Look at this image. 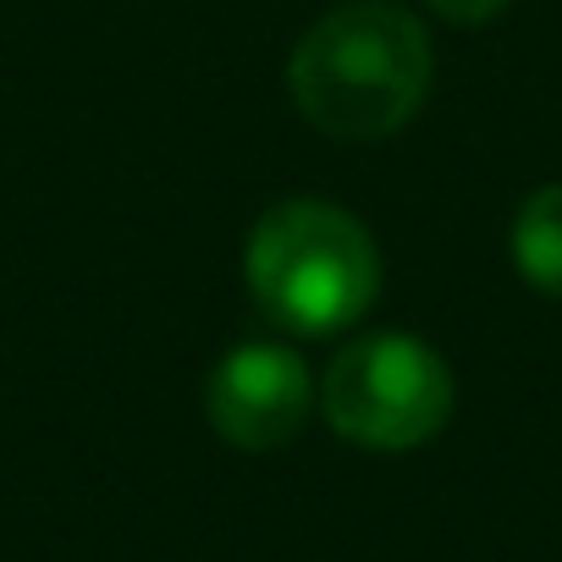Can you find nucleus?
I'll return each mask as SVG.
<instances>
[{
    "label": "nucleus",
    "mask_w": 562,
    "mask_h": 562,
    "mask_svg": "<svg viewBox=\"0 0 562 562\" xmlns=\"http://www.w3.org/2000/svg\"><path fill=\"white\" fill-rule=\"evenodd\" d=\"M430 72L436 50L414 12L392 0H353L299 40L288 89L310 127L331 138H386L425 105Z\"/></svg>",
    "instance_id": "1"
},
{
    "label": "nucleus",
    "mask_w": 562,
    "mask_h": 562,
    "mask_svg": "<svg viewBox=\"0 0 562 562\" xmlns=\"http://www.w3.org/2000/svg\"><path fill=\"white\" fill-rule=\"evenodd\" d=\"M259 315L288 337H342L381 299V248L370 226L326 199L276 204L243 254Z\"/></svg>",
    "instance_id": "2"
},
{
    "label": "nucleus",
    "mask_w": 562,
    "mask_h": 562,
    "mask_svg": "<svg viewBox=\"0 0 562 562\" xmlns=\"http://www.w3.org/2000/svg\"><path fill=\"white\" fill-rule=\"evenodd\" d=\"M452 403L458 386L447 359L414 331H375L348 342L321 381L331 430L370 452H414L436 441L452 419Z\"/></svg>",
    "instance_id": "3"
},
{
    "label": "nucleus",
    "mask_w": 562,
    "mask_h": 562,
    "mask_svg": "<svg viewBox=\"0 0 562 562\" xmlns=\"http://www.w3.org/2000/svg\"><path fill=\"white\" fill-rule=\"evenodd\" d=\"M315 397V375L288 342H237L204 381L210 430L243 452L288 447L304 430Z\"/></svg>",
    "instance_id": "4"
},
{
    "label": "nucleus",
    "mask_w": 562,
    "mask_h": 562,
    "mask_svg": "<svg viewBox=\"0 0 562 562\" xmlns=\"http://www.w3.org/2000/svg\"><path fill=\"white\" fill-rule=\"evenodd\" d=\"M507 254H513V270L524 276V288L562 299V182H546L518 204Z\"/></svg>",
    "instance_id": "5"
},
{
    "label": "nucleus",
    "mask_w": 562,
    "mask_h": 562,
    "mask_svg": "<svg viewBox=\"0 0 562 562\" xmlns=\"http://www.w3.org/2000/svg\"><path fill=\"white\" fill-rule=\"evenodd\" d=\"M430 12H441L447 23H463V29H474V23H491L496 12H507L513 0H425Z\"/></svg>",
    "instance_id": "6"
}]
</instances>
